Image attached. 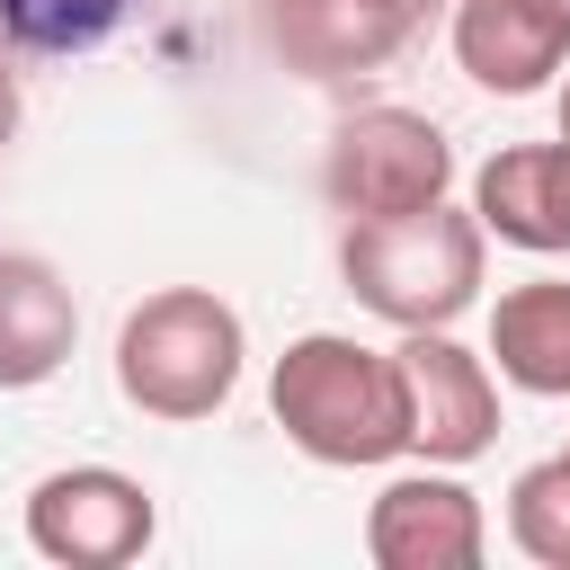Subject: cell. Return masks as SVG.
<instances>
[{
  "label": "cell",
  "mask_w": 570,
  "mask_h": 570,
  "mask_svg": "<svg viewBox=\"0 0 570 570\" xmlns=\"http://www.w3.org/2000/svg\"><path fill=\"white\" fill-rule=\"evenodd\" d=\"M267 410L312 463H347L356 472V463L410 454V410H401L392 347H365V338H338V330H312V338H294L276 356Z\"/></svg>",
  "instance_id": "6da1fadb"
},
{
  "label": "cell",
  "mask_w": 570,
  "mask_h": 570,
  "mask_svg": "<svg viewBox=\"0 0 570 570\" xmlns=\"http://www.w3.org/2000/svg\"><path fill=\"white\" fill-rule=\"evenodd\" d=\"M481 214H454L445 196L419 205V214H383V223H347L338 240V267H347V294L365 312H383L392 330H445L454 312H472L481 294Z\"/></svg>",
  "instance_id": "7a4b0ae2"
},
{
  "label": "cell",
  "mask_w": 570,
  "mask_h": 570,
  "mask_svg": "<svg viewBox=\"0 0 570 570\" xmlns=\"http://www.w3.org/2000/svg\"><path fill=\"white\" fill-rule=\"evenodd\" d=\"M240 383V312L205 285H160L116 330V392L151 419H214Z\"/></svg>",
  "instance_id": "3957f363"
},
{
  "label": "cell",
  "mask_w": 570,
  "mask_h": 570,
  "mask_svg": "<svg viewBox=\"0 0 570 570\" xmlns=\"http://www.w3.org/2000/svg\"><path fill=\"white\" fill-rule=\"evenodd\" d=\"M321 187L347 223H383V214H419L454 187V142L410 116V107H365L330 134V160H321Z\"/></svg>",
  "instance_id": "277c9868"
},
{
  "label": "cell",
  "mask_w": 570,
  "mask_h": 570,
  "mask_svg": "<svg viewBox=\"0 0 570 570\" xmlns=\"http://www.w3.org/2000/svg\"><path fill=\"white\" fill-rule=\"evenodd\" d=\"M151 490L134 472H107V463H71V472H45L27 490V543L62 570H125L142 543H151Z\"/></svg>",
  "instance_id": "5b68a950"
},
{
  "label": "cell",
  "mask_w": 570,
  "mask_h": 570,
  "mask_svg": "<svg viewBox=\"0 0 570 570\" xmlns=\"http://www.w3.org/2000/svg\"><path fill=\"white\" fill-rule=\"evenodd\" d=\"M392 365H401L410 454H428V463H472V454H490V436H499V383H490V365H481L472 347H454L445 330H410V338L392 347Z\"/></svg>",
  "instance_id": "8992f818"
},
{
  "label": "cell",
  "mask_w": 570,
  "mask_h": 570,
  "mask_svg": "<svg viewBox=\"0 0 570 570\" xmlns=\"http://www.w3.org/2000/svg\"><path fill=\"white\" fill-rule=\"evenodd\" d=\"M365 552L374 570H472L490 552V517L454 472H401L365 508Z\"/></svg>",
  "instance_id": "52a82bcc"
},
{
  "label": "cell",
  "mask_w": 570,
  "mask_h": 570,
  "mask_svg": "<svg viewBox=\"0 0 570 570\" xmlns=\"http://www.w3.org/2000/svg\"><path fill=\"white\" fill-rule=\"evenodd\" d=\"M454 62L499 98H534L570 62V18L552 0H463L454 9Z\"/></svg>",
  "instance_id": "ba28073f"
},
{
  "label": "cell",
  "mask_w": 570,
  "mask_h": 570,
  "mask_svg": "<svg viewBox=\"0 0 570 570\" xmlns=\"http://www.w3.org/2000/svg\"><path fill=\"white\" fill-rule=\"evenodd\" d=\"M472 214H481V232H499V240H517L534 258L570 249V134L490 151L481 178H472Z\"/></svg>",
  "instance_id": "9c48e42d"
},
{
  "label": "cell",
  "mask_w": 570,
  "mask_h": 570,
  "mask_svg": "<svg viewBox=\"0 0 570 570\" xmlns=\"http://www.w3.org/2000/svg\"><path fill=\"white\" fill-rule=\"evenodd\" d=\"M267 27H276L294 71L338 80V71H374L419 27V0H276Z\"/></svg>",
  "instance_id": "30bf717a"
},
{
  "label": "cell",
  "mask_w": 570,
  "mask_h": 570,
  "mask_svg": "<svg viewBox=\"0 0 570 570\" xmlns=\"http://www.w3.org/2000/svg\"><path fill=\"white\" fill-rule=\"evenodd\" d=\"M80 338V303L45 258H0V392H36L62 374Z\"/></svg>",
  "instance_id": "8fae6325"
},
{
  "label": "cell",
  "mask_w": 570,
  "mask_h": 570,
  "mask_svg": "<svg viewBox=\"0 0 570 570\" xmlns=\"http://www.w3.org/2000/svg\"><path fill=\"white\" fill-rule=\"evenodd\" d=\"M490 356H499V374L517 392L570 401V276L508 285L499 312H490Z\"/></svg>",
  "instance_id": "7c38bea8"
},
{
  "label": "cell",
  "mask_w": 570,
  "mask_h": 570,
  "mask_svg": "<svg viewBox=\"0 0 570 570\" xmlns=\"http://www.w3.org/2000/svg\"><path fill=\"white\" fill-rule=\"evenodd\" d=\"M142 0H0V53H89Z\"/></svg>",
  "instance_id": "4fadbf2b"
},
{
  "label": "cell",
  "mask_w": 570,
  "mask_h": 570,
  "mask_svg": "<svg viewBox=\"0 0 570 570\" xmlns=\"http://www.w3.org/2000/svg\"><path fill=\"white\" fill-rule=\"evenodd\" d=\"M508 534H517L525 561L570 570V454L517 472V490H508Z\"/></svg>",
  "instance_id": "5bb4252c"
},
{
  "label": "cell",
  "mask_w": 570,
  "mask_h": 570,
  "mask_svg": "<svg viewBox=\"0 0 570 570\" xmlns=\"http://www.w3.org/2000/svg\"><path fill=\"white\" fill-rule=\"evenodd\" d=\"M9 134H18V71H9V53H0V151H9Z\"/></svg>",
  "instance_id": "9a60e30c"
},
{
  "label": "cell",
  "mask_w": 570,
  "mask_h": 570,
  "mask_svg": "<svg viewBox=\"0 0 570 570\" xmlns=\"http://www.w3.org/2000/svg\"><path fill=\"white\" fill-rule=\"evenodd\" d=\"M561 134H570V89H561Z\"/></svg>",
  "instance_id": "2e32d148"
},
{
  "label": "cell",
  "mask_w": 570,
  "mask_h": 570,
  "mask_svg": "<svg viewBox=\"0 0 570 570\" xmlns=\"http://www.w3.org/2000/svg\"><path fill=\"white\" fill-rule=\"evenodd\" d=\"M552 9H561V18H570V0H552Z\"/></svg>",
  "instance_id": "e0dca14e"
},
{
  "label": "cell",
  "mask_w": 570,
  "mask_h": 570,
  "mask_svg": "<svg viewBox=\"0 0 570 570\" xmlns=\"http://www.w3.org/2000/svg\"><path fill=\"white\" fill-rule=\"evenodd\" d=\"M419 9H428V0H419Z\"/></svg>",
  "instance_id": "ac0fdd59"
},
{
  "label": "cell",
  "mask_w": 570,
  "mask_h": 570,
  "mask_svg": "<svg viewBox=\"0 0 570 570\" xmlns=\"http://www.w3.org/2000/svg\"><path fill=\"white\" fill-rule=\"evenodd\" d=\"M561 454H570V445H561Z\"/></svg>",
  "instance_id": "d6986e66"
}]
</instances>
